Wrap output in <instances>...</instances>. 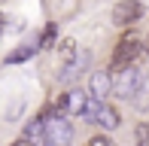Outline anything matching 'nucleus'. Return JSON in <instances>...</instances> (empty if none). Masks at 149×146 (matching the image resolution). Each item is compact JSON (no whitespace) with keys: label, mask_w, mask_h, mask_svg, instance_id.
I'll return each instance as SVG.
<instances>
[{"label":"nucleus","mask_w":149,"mask_h":146,"mask_svg":"<svg viewBox=\"0 0 149 146\" xmlns=\"http://www.w3.org/2000/svg\"><path fill=\"white\" fill-rule=\"evenodd\" d=\"M64 113H70V116H82L85 107H88V97L82 95V91H70V95H64Z\"/></svg>","instance_id":"obj_9"},{"label":"nucleus","mask_w":149,"mask_h":146,"mask_svg":"<svg viewBox=\"0 0 149 146\" xmlns=\"http://www.w3.org/2000/svg\"><path fill=\"white\" fill-rule=\"evenodd\" d=\"M110 91H113V76H110V70L91 73V101L107 104V95H110Z\"/></svg>","instance_id":"obj_5"},{"label":"nucleus","mask_w":149,"mask_h":146,"mask_svg":"<svg viewBox=\"0 0 149 146\" xmlns=\"http://www.w3.org/2000/svg\"><path fill=\"white\" fill-rule=\"evenodd\" d=\"M94 125H104L107 131L119 128V113H116V107H110V104H97V110H94Z\"/></svg>","instance_id":"obj_8"},{"label":"nucleus","mask_w":149,"mask_h":146,"mask_svg":"<svg viewBox=\"0 0 149 146\" xmlns=\"http://www.w3.org/2000/svg\"><path fill=\"white\" fill-rule=\"evenodd\" d=\"M137 52H140V40L134 37V34H125L119 40V46H116V52H113V61H110V73L113 70H125V67H131V61L137 58Z\"/></svg>","instance_id":"obj_2"},{"label":"nucleus","mask_w":149,"mask_h":146,"mask_svg":"<svg viewBox=\"0 0 149 146\" xmlns=\"http://www.w3.org/2000/svg\"><path fill=\"white\" fill-rule=\"evenodd\" d=\"M52 40H55V24H49V28H46V34H43V49H49Z\"/></svg>","instance_id":"obj_15"},{"label":"nucleus","mask_w":149,"mask_h":146,"mask_svg":"<svg viewBox=\"0 0 149 146\" xmlns=\"http://www.w3.org/2000/svg\"><path fill=\"white\" fill-rule=\"evenodd\" d=\"M140 15H143V3H140V0H119V3L113 6V24H116V28H128V24H134Z\"/></svg>","instance_id":"obj_3"},{"label":"nucleus","mask_w":149,"mask_h":146,"mask_svg":"<svg viewBox=\"0 0 149 146\" xmlns=\"http://www.w3.org/2000/svg\"><path fill=\"white\" fill-rule=\"evenodd\" d=\"M134 140H137V146H149V125L146 122H140L134 128Z\"/></svg>","instance_id":"obj_13"},{"label":"nucleus","mask_w":149,"mask_h":146,"mask_svg":"<svg viewBox=\"0 0 149 146\" xmlns=\"http://www.w3.org/2000/svg\"><path fill=\"white\" fill-rule=\"evenodd\" d=\"M88 61H91V55H88V52H82V49H79V52H76V58H73L70 64H64V70H61V82H64V85L76 82V79L82 76V70L88 67Z\"/></svg>","instance_id":"obj_4"},{"label":"nucleus","mask_w":149,"mask_h":146,"mask_svg":"<svg viewBox=\"0 0 149 146\" xmlns=\"http://www.w3.org/2000/svg\"><path fill=\"white\" fill-rule=\"evenodd\" d=\"M76 52H79V46H76V40H73V37H64V40L58 43V55H61V61H64V64H70L73 58H76Z\"/></svg>","instance_id":"obj_10"},{"label":"nucleus","mask_w":149,"mask_h":146,"mask_svg":"<svg viewBox=\"0 0 149 146\" xmlns=\"http://www.w3.org/2000/svg\"><path fill=\"white\" fill-rule=\"evenodd\" d=\"M37 137H43V119H33L24 125V140H37Z\"/></svg>","instance_id":"obj_12"},{"label":"nucleus","mask_w":149,"mask_h":146,"mask_svg":"<svg viewBox=\"0 0 149 146\" xmlns=\"http://www.w3.org/2000/svg\"><path fill=\"white\" fill-rule=\"evenodd\" d=\"M88 146H116V143H113L107 134H97V137H91V143H88Z\"/></svg>","instance_id":"obj_14"},{"label":"nucleus","mask_w":149,"mask_h":146,"mask_svg":"<svg viewBox=\"0 0 149 146\" xmlns=\"http://www.w3.org/2000/svg\"><path fill=\"white\" fill-rule=\"evenodd\" d=\"M43 140L46 146H73V125L64 116L43 119Z\"/></svg>","instance_id":"obj_1"},{"label":"nucleus","mask_w":149,"mask_h":146,"mask_svg":"<svg viewBox=\"0 0 149 146\" xmlns=\"http://www.w3.org/2000/svg\"><path fill=\"white\" fill-rule=\"evenodd\" d=\"M137 79H140V70H134V67L119 70V79L113 82L116 95H119V97H131V95H134V88H137Z\"/></svg>","instance_id":"obj_6"},{"label":"nucleus","mask_w":149,"mask_h":146,"mask_svg":"<svg viewBox=\"0 0 149 146\" xmlns=\"http://www.w3.org/2000/svg\"><path fill=\"white\" fill-rule=\"evenodd\" d=\"M37 52V46H31V43H24V46H18L15 52H9L6 55V64H22V61H28V58Z\"/></svg>","instance_id":"obj_11"},{"label":"nucleus","mask_w":149,"mask_h":146,"mask_svg":"<svg viewBox=\"0 0 149 146\" xmlns=\"http://www.w3.org/2000/svg\"><path fill=\"white\" fill-rule=\"evenodd\" d=\"M12 146H33V143H31V140H24V137H18V140L12 143Z\"/></svg>","instance_id":"obj_16"},{"label":"nucleus","mask_w":149,"mask_h":146,"mask_svg":"<svg viewBox=\"0 0 149 146\" xmlns=\"http://www.w3.org/2000/svg\"><path fill=\"white\" fill-rule=\"evenodd\" d=\"M128 101H131L140 113H146V110H149V76H146V73H140L137 88H134V95L128 97Z\"/></svg>","instance_id":"obj_7"}]
</instances>
